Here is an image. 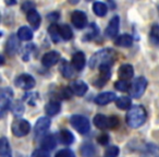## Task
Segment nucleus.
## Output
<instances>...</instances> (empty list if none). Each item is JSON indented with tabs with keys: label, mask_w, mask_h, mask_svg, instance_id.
<instances>
[{
	"label": "nucleus",
	"mask_w": 159,
	"mask_h": 157,
	"mask_svg": "<svg viewBox=\"0 0 159 157\" xmlns=\"http://www.w3.org/2000/svg\"><path fill=\"white\" fill-rule=\"evenodd\" d=\"M116 51L110 48H105L102 50H98L91 57L89 61V68L95 69L99 68L102 64H112L113 60H115Z\"/></svg>",
	"instance_id": "nucleus-1"
},
{
	"label": "nucleus",
	"mask_w": 159,
	"mask_h": 157,
	"mask_svg": "<svg viewBox=\"0 0 159 157\" xmlns=\"http://www.w3.org/2000/svg\"><path fill=\"white\" fill-rule=\"evenodd\" d=\"M146 117H147V113L145 108L141 105H136L128 111L125 120L130 128L137 129L144 124V122L146 121Z\"/></svg>",
	"instance_id": "nucleus-2"
},
{
	"label": "nucleus",
	"mask_w": 159,
	"mask_h": 157,
	"mask_svg": "<svg viewBox=\"0 0 159 157\" xmlns=\"http://www.w3.org/2000/svg\"><path fill=\"white\" fill-rule=\"evenodd\" d=\"M70 122L72 127L81 134H87L91 130V124L86 117L82 115H73L70 118Z\"/></svg>",
	"instance_id": "nucleus-3"
},
{
	"label": "nucleus",
	"mask_w": 159,
	"mask_h": 157,
	"mask_svg": "<svg viewBox=\"0 0 159 157\" xmlns=\"http://www.w3.org/2000/svg\"><path fill=\"white\" fill-rule=\"evenodd\" d=\"M11 131L14 136L23 137L30 133V131H31V124L25 119H16L12 122Z\"/></svg>",
	"instance_id": "nucleus-4"
},
{
	"label": "nucleus",
	"mask_w": 159,
	"mask_h": 157,
	"mask_svg": "<svg viewBox=\"0 0 159 157\" xmlns=\"http://www.w3.org/2000/svg\"><path fill=\"white\" fill-rule=\"evenodd\" d=\"M12 98H13V91L10 87H3L1 90V93H0V113H1V117H3L11 107Z\"/></svg>",
	"instance_id": "nucleus-5"
},
{
	"label": "nucleus",
	"mask_w": 159,
	"mask_h": 157,
	"mask_svg": "<svg viewBox=\"0 0 159 157\" xmlns=\"http://www.w3.org/2000/svg\"><path fill=\"white\" fill-rule=\"evenodd\" d=\"M147 80H146L144 76L137 77L136 80L134 81V83L132 84L130 90L131 95L134 98H139L144 94V92L146 91V87H147Z\"/></svg>",
	"instance_id": "nucleus-6"
},
{
	"label": "nucleus",
	"mask_w": 159,
	"mask_h": 157,
	"mask_svg": "<svg viewBox=\"0 0 159 157\" xmlns=\"http://www.w3.org/2000/svg\"><path fill=\"white\" fill-rule=\"evenodd\" d=\"M14 84L22 90H31L35 86L36 82L35 79L32 75L24 73V74H21L16 77V81H14Z\"/></svg>",
	"instance_id": "nucleus-7"
},
{
	"label": "nucleus",
	"mask_w": 159,
	"mask_h": 157,
	"mask_svg": "<svg viewBox=\"0 0 159 157\" xmlns=\"http://www.w3.org/2000/svg\"><path fill=\"white\" fill-rule=\"evenodd\" d=\"M50 119L48 117H40L39 119L36 121L35 127H34V134L35 137L39 139L42 137L45 133L48 131V129L50 128Z\"/></svg>",
	"instance_id": "nucleus-8"
},
{
	"label": "nucleus",
	"mask_w": 159,
	"mask_h": 157,
	"mask_svg": "<svg viewBox=\"0 0 159 157\" xmlns=\"http://www.w3.org/2000/svg\"><path fill=\"white\" fill-rule=\"evenodd\" d=\"M110 64H102V66L99 67V76H98L97 80L94 82V84L96 86H104L108 80L111 76V70H110Z\"/></svg>",
	"instance_id": "nucleus-9"
},
{
	"label": "nucleus",
	"mask_w": 159,
	"mask_h": 157,
	"mask_svg": "<svg viewBox=\"0 0 159 157\" xmlns=\"http://www.w3.org/2000/svg\"><path fill=\"white\" fill-rule=\"evenodd\" d=\"M71 21H72V24L79 30L87 26V16L83 11H79V10L73 11L71 14Z\"/></svg>",
	"instance_id": "nucleus-10"
},
{
	"label": "nucleus",
	"mask_w": 159,
	"mask_h": 157,
	"mask_svg": "<svg viewBox=\"0 0 159 157\" xmlns=\"http://www.w3.org/2000/svg\"><path fill=\"white\" fill-rule=\"evenodd\" d=\"M60 58H61V56H60V53H58V51H56V50L48 51V53H46L43 56L42 63H43V66L46 67V68H50V67L55 66V64H57L58 62H59Z\"/></svg>",
	"instance_id": "nucleus-11"
},
{
	"label": "nucleus",
	"mask_w": 159,
	"mask_h": 157,
	"mask_svg": "<svg viewBox=\"0 0 159 157\" xmlns=\"http://www.w3.org/2000/svg\"><path fill=\"white\" fill-rule=\"evenodd\" d=\"M119 26H120V18L118 16H115L108 23L106 31H105V35L108 38H113L118 35L119 32Z\"/></svg>",
	"instance_id": "nucleus-12"
},
{
	"label": "nucleus",
	"mask_w": 159,
	"mask_h": 157,
	"mask_svg": "<svg viewBox=\"0 0 159 157\" xmlns=\"http://www.w3.org/2000/svg\"><path fill=\"white\" fill-rule=\"evenodd\" d=\"M116 99H117V95L115 93H112V92H104V93L98 94L95 97V99H94V102L97 105H99V106H105V105L110 104Z\"/></svg>",
	"instance_id": "nucleus-13"
},
{
	"label": "nucleus",
	"mask_w": 159,
	"mask_h": 157,
	"mask_svg": "<svg viewBox=\"0 0 159 157\" xmlns=\"http://www.w3.org/2000/svg\"><path fill=\"white\" fill-rule=\"evenodd\" d=\"M70 89L74 95L80 96V97H81V96H84L85 93L89 91V86H87V84L81 80L74 81V82L70 85Z\"/></svg>",
	"instance_id": "nucleus-14"
},
{
	"label": "nucleus",
	"mask_w": 159,
	"mask_h": 157,
	"mask_svg": "<svg viewBox=\"0 0 159 157\" xmlns=\"http://www.w3.org/2000/svg\"><path fill=\"white\" fill-rule=\"evenodd\" d=\"M94 124L96 128L100 129V130H107L110 129V117H106V116L98 113L94 117Z\"/></svg>",
	"instance_id": "nucleus-15"
},
{
	"label": "nucleus",
	"mask_w": 159,
	"mask_h": 157,
	"mask_svg": "<svg viewBox=\"0 0 159 157\" xmlns=\"http://www.w3.org/2000/svg\"><path fill=\"white\" fill-rule=\"evenodd\" d=\"M118 75H119L120 79L122 80H129V79H132L133 75H134V69H133L132 64H122L121 67L118 70Z\"/></svg>",
	"instance_id": "nucleus-16"
},
{
	"label": "nucleus",
	"mask_w": 159,
	"mask_h": 157,
	"mask_svg": "<svg viewBox=\"0 0 159 157\" xmlns=\"http://www.w3.org/2000/svg\"><path fill=\"white\" fill-rule=\"evenodd\" d=\"M85 63H86V59H85V55L82 51H77L73 55L72 66L74 67L75 70L81 71L85 67Z\"/></svg>",
	"instance_id": "nucleus-17"
},
{
	"label": "nucleus",
	"mask_w": 159,
	"mask_h": 157,
	"mask_svg": "<svg viewBox=\"0 0 159 157\" xmlns=\"http://www.w3.org/2000/svg\"><path fill=\"white\" fill-rule=\"evenodd\" d=\"M19 50V42L16 35H11L7 40L6 45V53L9 56H14Z\"/></svg>",
	"instance_id": "nucleus-18"
},
{
	"label": "nucleus",
	"mask_w": 159,
	"mask_h": 157,
	"mask_svg": "<svg viewBox=\"0 0 159 157\" xmlns=\"http://www.w3.org/2000/svg\"><path fill=\"white\" fill-rule=\"evenodd\" d=\"M26 19L29 21L30 24L33 26V29L37 30L40 25V22H42V19H40V16L36 9H33V10H30L29 12H26Z\"/></svg>",
	"instance_id": "nucleus-19"
},
{
	"label": "nucleus",
	"mask_w": 159,
	"mask_h": 157,
	"mask_svg": "<svg viewBox=\"0 0 159 157\" xmlns=\"http://www.w3.org/2000/svg\"><path fill=\"white\" fill-rule=\"evenodd\" d=\"M57 146V141H56V137L55 135L52 134H49L46 135L45 137H43L42 142H40V147L43 150H51Z\"/></svg>",
	"instance_id": "nucleus-20"
},
{
	"label": "nucleus",
	"mask_w": 159,
	"mask_h": 157,
	"mask_svg": "<svg viewBox=\"0 0 159 157\" xmlns=\"http://www.w3.org/2000/svg\"><path fill=\"white\" fill-rule=\"evenodd\" d=\"M60 110H61V105L57 100H51V102L47 103L45 106V111L48 116H56L60 113Z\"/></svg>",
	"instance_id": "nucleus-21"
},
{
	"label": "nucleus",
	"mask_w": 159,
	"mask_h": 157,
	"mask_svg": "<svg viewBox=\"0 0 159 157\" xmlns=\"http://www.w3.org/2000/svg\"><path fill=\"white\" fill-rule=\"evenodd\" d=\"M59 140L64 145H71V144L74 142L75 137L71 131L66 130V129H63V130H61L59 132Z\"/></svg>",
	"instance_id": "nucleus-22"
},
{
	"label": "nucleus",
	"mask_w": 159,
	"mask_h": 157,
	"mask_svg": "<svg viewBox=\"0 0 159 157\" xmlns=\"http://www.w3.org/2000/svg\"><path fill=\"white\" fill-rule=\"evenodd\" d=\"M115 43L119 47H131L133 44V38L130 34H122L116 38Z\"/></svg>",
	"instance_id": "nucleus-23"
},
{
	"label": "nucleus",
	"mask_w": 159,
	"mask_h": 157,
	"mask_svg": "<svg viewBox=\"0 0 159 157\" xmlns=\"http://www.w3.org/2000/svg\"><path fill=\"white\" fill-rule=\"evenodd\" d=\"M0 157H12L10 143L6 137H1L0 140Z\"/></svg>",
	"instance_id": "nucleus-24"
},
{
	"label": "nucleus",
	"mask_w": 159,
	"mask_h": 157,
	"mask_svg": "<svg viewBox=\"0 0 159 157\" xmlns=\"http://www.w3.org/2000/svg\"><path fill=\"white\" fill-rule=\"evenodd\" d=\"M60 72L66 79H71L74 75V70H73L72 66L66 60H62L61 64H60Z\"/></svg>",
	"instance_id": "nucleus-25"
},
{
	"label": "nucleus",
	"mask_w": 159,
	"mask_h": 157,
	"mask_svg": "<svg viewBox=\"0 0 159 157\" xmlns=\"http://www.w3.org/2000/svg\"><path fill=\"white\" fill-rule=\"evenodd\" d=\"M81 155L82 157H94L96 155V148L89 142L84 143L81 146Z\"/></svg>",
	"instance_id": "nucleus-26"
},
{
	"label": "nucleus",
	"mask_w": 159,
	"mask_h": 157,
	"mask_svg": "<svg viewBox=\"0 0 159 157\" xmlns=\"http://www.w3.org/2000/svg\"><path fill=\"white\" fill-rule=\"evenodd\" d=\"M18 37L20 38L21 40H24V42H27V40H31L33 38V32L30 27L27 26H22L19 29L18 31Z\"/></svg>",
	"instance_id": "nucleus-27"
},
{
	"label": "nucleus",
	"mask_w": 159,
	"mask_h": 157,
	"mask_svg": "<svg viewBox=\"0 0 159 157\" xmlns=\"http://www.w3.org/2000/svg\"><path fill=\"white\" fill-rule=\"evenodd\" d=\"M116 105H117L118 108L121 109V110H126V109L130 108L131 105H132V100H131V98L128 97V96H121V97L116 99Z\"/></svg>",
	"instance_id": "nucleus-28"
},
{
	"label": "nucleus",
	"mask_w": 159,
	"mask_h": 157,
	"mask_svg": "<svg viewBox=\"0 0 159 157\" xmlns=\"http://www.w3.org/2000/svg\"><path fill=\"white\" fill-rule=\"evenodd\" d=\"M93 11L96 16H105L108 12V8L105 3L99 2V1H96L93 5Z\"/></svg>",
	"instance_id": "nucleus-29"
},
{
	"label": "nucleus",
	"mask_w": 159,
	"mask_h": 157,
	"mask_svg": "<svg viewBox=\"0 0 159 157\" xmlns=\"http://www.w3.org/2000/svg\"><path fill=\"white\" fill-rule=\"evenodd\" d=\"M48 33L50 35L51 39L52 42L55 43H59L60 42V38H61V35H60V30H59V26L56 24H51L48 29Z\"/></svg>",
	"instance_id": "nucleus-30"
},
{
	"label": "nucleus",
	"mask_w": 159,
	"mask_h": 157,
	"mask_svg": "<svg viewBox=\"0 0 159 157\" xmlns=\"http://www.w3.org/2000/svg\"><path fill=\"white\" fill-rule=\"evenodd\" d=\"M59 30H60V35H61V38L64 40H70L72 39L73 37V32L71 30V27L66 24H63V25H60L59 26Z\"/></svg>",
	"instance_id": "nucleus-31"
},
{
	"label": "nucleus",
	"mask_w": 159,
	"mask_h": 157,
	"mask_svg": "<svg viewBox=\"0 0 159 157\" xmlns=\"http://www.w3.org/2000/svg\"><path fill=\"white\" fill-rule=\"evenodd\" d=\"M149 39L154 45H159V25L154 24L150 29Z\"/></svg>",
	"instance_id": "nucleus-32"
},
{
	"label": "nucleus",
	"mask_w": 159,
	"mask_h": 157,
	"mask_svg": "<svg viewBox=\"0 0 159 157\" xmlns=\"http://www.w3.org/2000/svg\"><path fill=\"white\" fill-rule=\"evenodd\" d=\"M131 86H132V85H130V83L128 82V80H122V79H120L119 81H117V82L115 83V87L120 92L130 91Z\"/></svg>",
	"instance_id": "nucleus-33"
},
{
	"label": "nucleus",
	"mask_w": 159,
	"mask_h": 157,
	"mask_svg": "<svg viewBox=\"0 0 159 157\" xmlns=\"http://www.w3.org/2000/svg\"><path fill=\"white\" fill-rule=\"evenodd\" d=\"M12 113H13V115L16 116V117L23 115V113H24V105L22 104L21 100H16V102L12 105Z\"/></svg>",
	"instance_id": "nucleus-34"
},
{
	"label": "nucleus",
	"mask_w": 159,
	"mask_h": 157,
	"mask_svg": "<svg viewBox=\"0 0 159 157\" xmlns=\"http://www.w3.org/2000/svg\"><path fill=\"white\" fill-rule=\"evenodd\" d=\"M98 33H99V30H98V26L97 24H95V23H92V25L89 26V33H86L85 35H86V37L84 38L85 40H91L93 39L94 37H96V36L98 35Z\"/></svg>",
	"instance_id": "nucleus-35"
},
{
	"label": "nucleus",
	"mask_w": 159,
	"mask_h": 157,
	"mask_svg": "<svg viewBox=\"0 0 159 157\" xmlns=\"http://www.w3.org/2000/svg\"><path fill=\"white\" fill-rule=\"evenodd\" d=\"M23 99L29 105H31V106H35L38 99V94L37 93H26L24 95V97H23Z\"/></svg>",
	"instance_id": "nucleus-36"
},
{
	"label": "nucleus",
	"mask_w": 159,
	"mask_h": 157,
	"mask_svg": "<svg viewBox=\"0 0 159 157\" xmlns=\"http://www.w3.org/2000/svg\"><path fill=\"white\" fill-rule=\"evenodd\" d=\"M34 49H35V46L33 44H27L26 46H24V48L22 50V58L24 61H29L30 56L34 51Z\"/></svg>",
	"instance_id": "nucleus-37"
},
{
	"label": "nucleus",
	"mask_w": 159,
	"mask_h": 157,
	"mask_svg": "<svg viewBox=\"0 0 159 157\" xmlns=\"http://www.w3.org/2000/svg\"><path fill=\"white\" fill-rule=\"evenodd\" d=\"M119 147L118 146H110V147H108L106 150V152H105V157H118V155H119Z\"/></svg>",
	"instance_id": "nucleus-38"
},
{
	"label": "nucleus",
	"mask_w": 159,
	"mask_h": 157,
	"mask_svg": "<svg viewBox=\"0 0 159 157\" xmlns=\"http://www.w3.org/2000/svg\"><path fill=\"white\" fill-rule=\"evenodd\" d=\"M55 157H75V155L70 148H63V150H59Z\"/></svg>",
	"instance_id": "nucleus-39"
},
{
	"label": "nucleus",
	"mask_w": 159,
	"mask_h": 157,
	"mask_svg": "<svg viewBox=\"0 0 159 157\" xmlns=\"http://www.w3.org/2000/svg\"><path fill=\"white\" fill-rule=\"evenodd\" d=\"M146 150H147V152H149L150 154H152L155 157H159V147L156 145H154V144H147L146 145Z\"/></svg>",
	"instance_id": "nucleus-40"
},
{
	"label": "nucleus",
	"mask_w": 159,
	"mask_h": 157,
	"mask_svg": "<svg viewBox=\"0 0 159 157\" xmlns=\"http://www.w3.org/2000/svg\"><path fill=\"white\" fill-rule=\"evenodd\" d=\"M32 157H50L46 150H36L35 152L33 153Z\"/></svg>",
	"instance_id": "nucleus-41"
},
{
	"label": "nucleus",
	"mask_w": 159,
	"mask_h": 157,
	"mask_svg": "<svg viewBox=\"0 0 159 157\" xmlns=\"http://www.w3.org/2000/svg\"><path fill=\"white\" fill-rule=\"evenodd\" d=\"M98 140V143L102 144V145H106V144H108L109 142V135L107 134V133H102V134H100L99 136L97 137Z\"/></svg>",
	"instance_id": "nucleus-42"
},
{
	"label": "nucleus",
	"mask_w": 159,
	"mask_h": 157,
	"mask_svg": "<svg viewBox=\"0 0 159 157\" xmlns=\"http://www.w3.org/2000/svg\"><path fill=\"white\" fill-rule=\"evenodd\" d=\"M22 9H23V11H24V12H29L30 10L35 9V3L32 2V1H26V2L23 3Z\"/></svg>",
	"instance_id": "nucleus-43"
},
{
	"label": "nucleus",
	"mask_w": 159,
	"mask_h": 157,
	"mask_svg": "<svg viewBox=\"0 0 159 157\" xmlns=\"http://www.w3.org/2000/svg\"><path fill=\"white\" fill-rule=\"evenodd\" d=\"M58 19H59V13H57V12H53L48 16V20L50 21H57Z\"/></svg>",
	"instance_id": "nucleus-44"
},
{
	"label": "nucleus",
	"mask_w": 159,
	"mask_h": 157,
	"mask_svg": "<svg viewBox=\"0 0 159 157\" xmlns=\"http://www.w3.org/2000/svg\"><path fill=\"white\" fill-rule=\"evenodd\" d=\"M86 1H93V0H86Z\"/></svg>",
	"instance_id": "nucleus-45"
}]
</instances>
